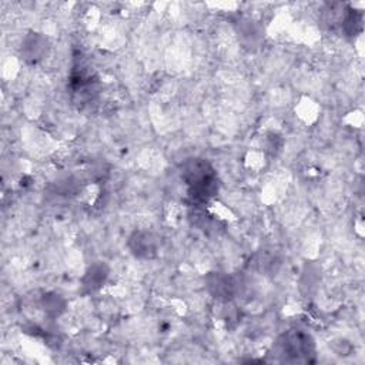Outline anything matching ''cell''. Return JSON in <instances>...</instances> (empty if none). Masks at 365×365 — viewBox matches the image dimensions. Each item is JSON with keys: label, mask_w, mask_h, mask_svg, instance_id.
Listing matches in <instances>:
<instances>
[{"label": "cell", "mask_w": 365, "mask_h": 365, "mask_svg": "<svg viewBox=\"0 0 365 365\" xmlns=\"http://www.w3.org/2000/svg\"><path fill=\"white\" fill-rule=\"evenodd\" d=\"M41 305L44 308V312L50 317H58L66 307V301L58 294H47L41 299Z\"/></svg>", "instance_id": "7"}, {"label": "cell", "mask_w": 365, "mask_h": 365, "mask_svg": "<svg viewBox=\"0 0 365 365\" xmlns=\"http://www.w3.org/2000/svg\"><path fill=\"white\" fill-rule=\"evenodd\" d=\"M181 178L187 185L190 200L195 205L210 202L220 188L214 167L201 157H191L182 163Z\"/></svg>", "instance_id": "1"}, {"label": "cell", "mask_w": 365, "mask_h": 365, "mask_svg": "<svg viewBox=\"0 0 365 365\" xmlns=\"http://www.w3.org/2000/svg\"><path fill=\"white\" fill-rule=\"evenodd\" d=\"M205 287L211 297L220 302H231L238 294V281L222 271H212L205 275Z\"/></svg>", "instance_id": "3"}, {"label": "cell", "mask_w": 365, "mask_h": 365, "mask_svg": "<svg viewBox=\"0 0 365 365\" xmlns=\"http://www.w3.org/2000/svg\"><path fill=\"white\" fill-rule=\"evenodd\" d=\"M108 272V267L104 262H94L90 265L81 278L83 291L87 294L98 291L106 284Z\"/></svg>", "instance_id": "6"}, {"label": "cell", "mask_w": 365, "mask_h": 365, "mask_svg": "<svg viewBox=\"0 0 365 365\" xmlns=\"http://www.w3.org/2000/svg\"><path fill=\"white\" fill-rule=\"evenodd\" d=\"M282 147V140L277 134H269L267 141H265V151L269 153L271 155H277L281 151Z\"/></svg>", "instance_id": "9"}, {"label": "cell", "mask_w": 365, "mask_h": 365, "mask_svg": "<svg viewBox=\"0 0 365 365\" xmlns=\"http://www.w3.org/2000/svg\"><path fill=\"white\" fill-rule=\"evenodd\" d=\"M277 349L288 362H311L315 355V342L308 332L289 329L278 338Z\"/></svg>", "instance_id": "2"}, {"label": "cell", "mask_w": 365, "mask_h": 365, "mask_svg": "<svg viewBox=\"0 0 365 365\" xmlns=\"http://www.w3.org/2000/svg\"><path fill=\"white\" fill-rule=\"evenodd\" d=\"M257 268L261 272L265 274H274L277 271L278 267V259L274 255H268V254H261L257 257Z\"/></svg>", "instance_id": "8"}, {"label": "cell", "mask_w": 365, "mask_h": 365, "mask_svg": "<svg viewBox=\"0 0 365 365\" xmlns=\"http://www.w3.org/2000/svg\"><path fill=\"white\" fill-rule=\"evenodd\" d=\"M50 48L48 38L41 33H30L23 38L21 56L29 64H37L41 61Z\"/></svg>", "instance_id": "5"}, {"label": "cell", "mask_w": 365, "mask_h": 365, "mask_svg": "<svg viewBox=\"0 0 365 365\" xmlns=\"http://www.w3.org/2000/svg\"><path fill=\"white\" fill-rule=\"evenodd\" d=\"M130 252L138 259H153L158 255L160 240L147 230H135L127 240Z\"/></svg>", "instance_id": "4"}]
</instances>
